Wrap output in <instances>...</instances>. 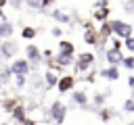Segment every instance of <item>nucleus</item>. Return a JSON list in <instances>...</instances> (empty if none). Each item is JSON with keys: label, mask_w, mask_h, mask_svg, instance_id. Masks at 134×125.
Instances as JSON below:
<instances>
[{"label": "nucleus", "mask_w": 134, "mask_h": 125, "mask_svg": "<svg viewBox=\"0 0 134 125\" xmlns=\"http://www.w3.org/2000/svg\"><path fill=\"white\" fill-rule=\"evenodd\" d=\"M121 65L128 69V71H134V56L132 54H128V56H124V60H121Z\"/></svg>", "instance_id": "obj_25"}, {"label": "nucleus", "mask_w": 134, "mask_h": 125, "mask_svg": "<svg viewBox=\"0 0 134 125\" xmlns=\"http://www.w3.org/2000/svg\"><path fill=\"white\" fill-rule=\"evenodd\" d=\"M71 102L80 108H88V94L84 90H73L71 92Z\"/></svg>", "instance_id": "obj_9"}, {"label": "nucleus", "mask_w": 134, "mask_h": 125, "mask_svg": "<svg viewBox=\"0 0 134 125\" xmlns=\"http://www.w3.org/2000/svg\"><path fill=\"white\" fill-rule=\"evenodd\" d=\"M0 21H6V19H4V15H2V8H0Z\"/></svg>", "instance_id": "obj_35"}, {"label": "nucleus", "mask_w": 134, "mask_h": 125, "mask_svg": "<svg viewBox=\"0 0 134 125\" xmlns=\"http://www.w3.org/2000/svg\"><path fill=\"white\" fill-rule=\"evenodd\" d=\"M57 83H59V75L57 73H52V71H46L44 73V88H57Z\"/></svg>", "instance_id": "obj_20"}, {"label": "nucleus", "mask_w": 134, "mask_h": 125, "mask_svg": "<svg viewBox=\"0 0 134 125\" xmlns=\"http://www.w3.org/2000/svg\"><path fill=\"white\" fill-rule=\"evenodd\" d=\"M50 17L54 19V21H59V23H71V17L65 12V10H61V8H54V10H50Z\"/></svg>", "instance_id": "obj_18"}, {"label": "nucleus", "mask_w": 134, "mask_h": 125, "mask_svg": "<svg viewBox=\"0 0 134 125\" xmlns=\"http://www.w3.org/2000/svg\"><path fill=\"white\" fill-rule=\"evenodd\" d=\"M124 113L126 115H134V98H126L124 100Z\"/></svg>", "instance_id": "obj_24"}, {"label": "nucleus", "mask_w": 134, "mask_h": 125, "mask_svg": "<svg viewBox=\"0 0 134 125\" xmlns=\"http://www.w3.org/2000/svg\"><path fill=\"white\" fill-rule=\"evenodd\" d=\"M94 60H96L94 52H80L77 58H75V65H73L75 73H86V71L94 65Z\"/></svg>", "instance_id": "obj_3"}, {"label": "nucleus", "mask_w": 134, "mask_h": 125, "mask_svg": "<svg viewBox=\"0 0 134 125\" xmlns=\"http://www.w3.org/2000/svg\"><path fill=\"white\" fill-rule=\"evenodd\" d=\"M50 33H52L54 38H61V35H63V29H61V27H52V29H50Z\"/></svg>", "instance_id": "obj_30"}, {"label": "nucleus", "mask_w": 134, "mask_h": 125, "mask_svg": "<svg viewBox=\"0 0 134 125\" xmlns=\"http://www.w3.org/2000/svg\"><path fill=\"white\" fill-rule=\"evenodd\" d=\"M0 88H2V83H0Z\"/></svg>", "instance_id": "obj_37"}, {"label": "nucleus", "mask_w": 134, "mask_h": 125, "mask_svg": "<svg viewBox=\"0 0 134 125\" xmlns=\"http://www.w3.org/2000/svg\"><path fill=\"white\" fill-rule=\"evenodd\" d=\"M109 25H111V31H113V35H115L117 40L124 42V40L132 38V31H134V25H132V23H126V21H121V19H111Z\"/></svg>", "instance_id": "obj_1"}, {"label": "nucleus", "mask_w": 134, "mask_h": 125, "mask_svg": "<svg viewBox=\"0 0 134 125\" xmlns=\"http://www.w3.org/2000/svg\"><path fill=\"white\" fill-rule=\"evenodd\" d=\"M8 4H10L13 8H21V6H23V2H21V0H10Z\"/></svg>", "instance_id": "obj_31"}, {"label": "nucleus", "mask_w": 134, "mask_h": 125, "mask_svg": "<svg viewBox=\"0 0 134 125\" xmlns=\"http://www.w3.org/2000/svg\"><path fill=\"white\" fill-rule=\"evenodd\" d=\"M17 52H19V44H17V42H13V40H4V42L0 44V56H2L4 60L15 58Z\"/></svg>", "instance_id": "obj_5"}, {"label": "nucleus", "mask_w": 134, "mask_h": 125, "mask_svg": "<svg viewBox=\"0 0 134 125\" xmlns=\"http://www.w3.org/2000/svg\"><path fill=\"white\" fill-rule=\"evenodd\" d=\"M124 46H126L130 52H134V35H132V38H128V40H124Z\"/></svg>", "instance_id": "obj_27"}, {"label": "nucleus", "mask_w": 134, "mask_h": 125, "mask_svg": "<svg viewBox=\"0 0 134 125\" xmlns=\"http://www.w3.org/2000/svg\"><path fill=\"white\" fill-rule=\"evenodd\" d=\"M36 35H38V29L36 27H23L21 29V38L23 40H34Z\"/></svg>", "instance_id": "obj_22"}, {"label": "nucleus", "mask_w": 134, "mask_h": 125, "mask_svg": "<svg viewBox=\"0 0 134 125\" xmlns=\"http://www.w3.org/2000/svg\"><path fill=\"white\" fill-rule=\"evenodd\" d=\"M57 54L73 56V54H75V46H73V42H69V40H61V42H59V52H57Z\"/></svg>", "instance_id": "obj_10"}, {"label": "nucleus", "mask_w": 134, "mask_h": 125, "mask_svg": "<svg viewBox=\"0 0 134 125\" xmlns=\"http://www.w3.org/2000/svg\"><path fill=\"white\" fill-rule=\"evenodd\" d=\"M21 125H38V123H36V119H31V117H27V119H25V121H23Z\"/></svg>", "instance_id": "obj_32"}, {"label": "nucleus", "mask_w": 134, "mask_h": 125, "mask_svg": "<svg viewBox=\"0 0 134 125\" xmlns=\"http://www.w3.org/2000/svg\"><path fill=\"white\" fill-rule=\"evenodd\" d=\"M0 102H2V100H0Z\"/></svg>", "instance_id": "obj_38"}, {"label": "nucleus", "mask_w": 134, "mask_h": 125, "mask_svg": "<svg viewBox=\"0 0 134 125\" xmlns=\"http://www.w3.org/2000/svg\"><path fill=\"white\" fill-rule=\"evenodd\" d=\"M84 42L88 46H98V33H96V29H86L84 31Z\"/></svg>", "instance_id": "obj_19"}, {"label": "nucleus", "mask_w": 134, "mask_h": 125, "mask_svg": "<svg viewBox=\"0 0 134 125\" xmlns=\"http://www.w3.org/2000/svg\"><path fill=\"white\" fill-rule=\"evenodd\" d=\"M109 12H111L109 6L96 8V10H92V21H100V23H105V21H109Z\"/></svg>", "instance_id": "obj_13"}, {"label": "nucleus", "mask_w": 134, "mask_h": 125, "mask_svg": "<svg viewBox=\"0 0 134 125\" xmlns=\"http://www.w3.org/2000/svg\"><path fill=\"white\" fill-rule=\"evenodd\" d=\"M46 117H48V121H52L54 125H61V123L65 121V117H67V106H65L61 100H54V102L50 104Z\"/></svg>", "instance_id": "obj_2"}, {"label": "nucleus", "mask_w": 134, "mask_h": 125, "mask_svg": "<svg viewBox=\"0 0 134 125\" xmlns=\"http://www.w3.org/2000/svg\"><path fill=\"white\" fill-rule=\"evenodd\" d=\"M0 113H2V110H0Z\"/></svg>", "instance_id": "obj_39"}, {"label": "nucleus", "mask_w": 134, "mask_h": 125, "mask_svg": "<svg viewBox=\"0 0 134 125\" xmlns=\"http://www.w3.org/2000/svg\"><path fill=\"white\" fill-rule=\"evenodd\" d=\"M25 60L29 63V67L31 69H36L44 58H42V50L36 46V44H27L25 46Z\"/></svg>", "instance_id": "obj_4"}, {"label": "nucleus", "mask_w": 134, "mask_h": 125, "mask_svg": "<svg viewBox=\"0 0 134 125\" xmlns=\"http://www.w3.org/2000/svg\"><path fill=\"white\" fill-rule=\"evenodd\" d=\"M121 6H124V10H126V12H130V15L134 12V2H130V0H128V2H124Z\"/></svg>", "instance_id": "obj_28"}, {"label": "nucleus", "mask_w": 134, "mask_h": 125, "mask_svg": "<svg viewBox=\"0 0 134 125\" xmlns=\"http://www.w3.org/2000/svg\"><path fill=\"white\" fill-rule=\"evenodd\" d=\"M17 106H19V98H17V96L4 98V100L0 102V110H4V113H13Z\"/></svg>", "instance_id": "obj_12"}, {"label": "nucleus", "mask_w": 134, "mask_h": 125, "mask_svg": "<svg viewBox=\"0 0 134 125\" xmlns=\"http://www.w3.org/2000/svg\"><path fill=\"white\" fill-rule=\"evenodd\" d=\"M6 4H8L6 0H0V8H2V6H6Z\"/></svg>", "instance_id": "obj_34"}, {"label": "nucleus", "mask_w": 134, "mask_h": 125, "mask_svg": "<svg viewBox=\"0 0 134 125\" xmlns=\"http://www.w3.org/2000/svg\"><path fill=\"white\" fill-rule=\"evenodd\" d=\"M10 77H13L10 65H6V63H2V60H0V83H2V85H4V83H8V81H10Z\"/></svg>", "instance_id": "obj_17"}, {"label": "nucleus", "mask_w": 134, "mask_h": 125, "mask_svg": "<svg viewBox=\"0 0 134 125\" xmlns=\"http://www.w3.org/2000/svg\"><path fill=\"white\" fill-rule=\"evenodd\" d=\"M13 31H15V27H13L10 21H0V40H2V42L8 40V38L13 35Z\"/></svg>", "instance_id": "obj_14"}, {"label": "nucleus", "mask_w": 134, "mask_h": 125, "mask_svg": "<svg viewBox=\"0 0 134 125\" xmlns=\"http://www.w3.org/2000/svg\"><path fill=\"white\" fill-rule=\"evenodd\" d=\"M84 79H86L88 83H94V79H96V71H90V73H88V75H86Z\"/></svg>", "instance_id": "obj_29"}, {"label": "nucleus", "mask_w": 134, "mask_h": 125, "mask_svg": "<svg viewBox=\"0 0 134 125\" xmlns=\"http://www.w3.org/2000/svg\"><path fill=\"white\" fill-rule=\"evenodd\" d=\"M105 60L109 63V67H117L124 60V52L115 50V48H109V50H105Z\"/></svg>", "instance_id": "obj_8"}, {"label": "nucleus", "mask_w": 134, "mask_h": 125, "mask_svg": "<svg viewBox=\"0 0 134 125\" xmlns=\"http://www.w3.org/2000/svg\"><path fill=\"white\" fill-rule=\"evenodd\" d=\"M0 125H10V123H0Z\"/></svg>", "instance_id": "obj_36"}, {"label": "nucleus", "mask_w": 134, "mask_h": 125, "mask_svg": "<svg viewBox=\"0 0 134 125\" xmlns=\"http://www.w3.org/2000/svg\"><path fill=\"white\" fill-rule=\"evenodd\" d=\"M75 79H77L75 75H61V77H59V83H57L59 94H69V92H73Z\"/></svg>", "instance_id": "obj_7"}, {"label": "nucleus", "mask_w": 134, "mask_h": 125, "mask_svg": "<svg viewBox=\"0 0 134 125\" xmlns=\"http://www.w3.org/2000/svg\"><path fill=\"white\" fill-rule=\"evenodd\" d=\"M25 83H27V77H21V75H17V77H15V88H17V90H21Z\"/></svg>", "instance_id": "obj_26"}, {"label": "nucleus", "mask_w": 134, "mask_h": 125, "mask_svg": "<svg viewBox=\"0 0 134 125\" xmlns=\"http://www.w3.org/2000/svg\"><path fill=\"white\" fill-rule=\"evenodd\" d=\"M10 71H13V77H17V75L27 77L29 71H31V67H29V63H27L25 58H17V60L10 63Z\"/></svg>", "instance_id": "obj_6"}, {"label": "nucleus", "mask_w": 134, "mask_h": 125, "mask_svg": "<svg viewBox=\"0 0 134 125\" xmlns=\"http://www.w3.org/2000/svg\"><path fill=\"white\" fill-rule=\"evenodd\" d=\"M128 85L134 90V75H130V77H128Z\"/></svg>", "instance_id": "obj_33"}, {"label": "nucleus", "mask_w": 134, "mask_h": 125, "mask_svg": "<svg viewBox=\"0 0 134 125\" xmlns=\"http://www.w3.org/2000/svg\"><path fill=\"white\" fill-rule=\"evenodd\" d=\"M25 6L29 10H44V2H40V0H27Z\"/></svg>", "instance_id": "obj_23"}, {"label": "nucleus", "mask_w": 134, "mask_h": 125, "mask_svg": "<svg viewBox=\"0 0 134 125\" xmlns=\"http://www.w3.org/2000/svg\"><path fill=\"white\" fill-rule=\"evenodd\" d=\"M109 94H111V92H96V94H94V96H92V108H94V110H96V108H98V110H100V108H103V104H105V100H107V96H109Z\"/></svg>", "instance_id": "obj_15"}, {"label": "nucleus", "mask_w": 134, "mask_h": 125, "mask_svg": "<svg viewBox=\"0 0 134 125\" xmlns=\"http://www.w3.org/2000/svg\"><path fill=\"white\" fill-rule=\"evenodd\" d=\"M98 117H100V121H103V123H109V121L115 117V110H113V108H105V106H103V108L98 110Z\"/></svg>", "instance_id": "obj_21"}, {"label": "nucleus", "mask_w": 134, "mask_h": 125, "mask_svg": "<svg viewBox=\"0 0 134 125\" xmlns=\"http://www.w3.org/2000/svg\"><path fill=\"white\" fill-rule=\"evenodd\" d=\"M10 117H13V121H15L17 125H21V123L27 119V110H25V106H21V104H19V106L10 113Z\"/></svg>", "instance_id": "obj_16"}, {"label": "nucleus", "mask_w": 134, "mask_h": 125, "mask_svg": "<svg viewBox=\"0 0 134 125\" xmlns=\"http://www.w3.org/2000/svg\"><path fill=\"white\" fill-rule=\"evenodd\" d=\"M98 75L105 77L107 81H115V79H119V69L117 67H105V69L98 71Z\"/></svg>", "instance_id": "obj_11"}]
</instances>
